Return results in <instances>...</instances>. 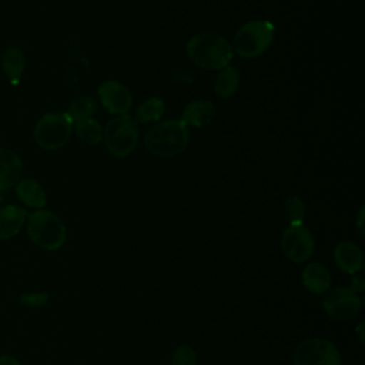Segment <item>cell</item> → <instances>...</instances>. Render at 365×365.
Segmentation results:
<instances>
[{
  "label": "cell",
  "mask_w": 365,
  "mask_h": 365,
  "mask_svg": "<svg viewBox=\"0 0 365 365\" xmlns=\"http://www.w3.org/2000/svg\"><path fill=\"white\" fill-rule=\"evenodd\" d=\"M188 58L205 70H221L232 60L231 43L221 34L204 31L192 36L185 47Z\"/></svg>",
  "instance_id": "cell-1"
},
{
  "label": "cell",
  "mask_w": 365,
  "mask_h": 365,
  "mask_svg": "<svg viewBox=\"0 0 365 365\" xmlns=\"http://www.w3.org/2000/svg\"><path fill=\"white\" fill-rule=\"evenodd\" d=\"M188 140V127L181 120H165L147 131L144 145L153 155L171 158L184 153Z\"/></svg>",
  "instance_id": "cell-2"
},
{
  "label": "cell",
  "mask_w": 365,
  "mask_h": 365,
  "mask_svg": "<svg viewBox=\"0 0 365 365\" xmlns=\"http://www.w3.org/2000/svg\"><path fill=\"white\" fill-rule=\"evenodd\" d=\"M26 230L30 241L47 251L61 248L67 237V230L63 220L57 214L44 208L34 210L27 214Z\"/></svg>",
  "instance_id": "cell-3"
},
{
  "label": "cell",
  "mask_w": 365,
  "mask_h": 365,
  "mask_svg": "<svg viewBox=\"0 0 365 365\" xmlns=\"http://www.w3.org/2000/svg\"><path fill=\"white\" fill-rule=\"evenodd\" d=\"M275 26L268 20H250L244 23L232 38V53L242 58H255L264 54L272 43Z\"/></svg>",
  "instance_id": "cell-4"
},
{
  "label": "cell",
  "mask_w": 365,
  "mask_h": 365,
  "mask_svg": "<svg viewBox=\"0 0 365 365\" xmlns=\"http://www.w3.org/2000/svg\"><path fill=\"white\" fill-rule=\"evenodd\" d=\"M73 120L67 113L51 111L41 115L34 125V141L43 150H58L64 147L73 133Z\"/></svg>",
  "instance_id": "cell-5"
},
{
  "label": "cell",
  "mask_w": 365,
  "mask_h": 365,
  "mask_svg": "<svg viewBox=\"0 0 365 365\" xmlns=\"http://www.w3.org/2000/svg\"><path fill=\"white\" fill-rule=\"evenodd\" d=\"M103 141L111 155L117 158L128 157L138 143V127L135 120L128 114L111 118L103 130Z\"/></svg>",
  "instance_id": "cell-6"
},
{
  "label": "cell",
  "mask_w": 365,
  "mask_h": 365,
  "mask_svg": "<svg viewBox=\"0 0 365 365\" xmlns=\"http://www.w3.org/2000/svg\"><path fill=\"white\" fill-rule=\"evenodd\" d=\"M292 362L294 365H341V355L331 341L308 338L294 349Z\"/></svg>",
  "instance_id": "cell-7"
},
{
  "label": "cell",
  "mask_w": 365,
  "mask_h": 365,
  "mask_svg": "<svg viewBox=\"0 0 365 365\" xmlns=\"http://www.w3.org/2000/svg\"><path fill=\"white\" fill-rule=\"evenodd\" d=\"M322 307L328 317L336 321H349L361 311L362 299L349 287H334L324 295Z\"/></svg>",
  "instance_id": "cell-8"
},
{
  "label": "cell",
  "mask_w": 365,
  "mask_h": 365,
  "mask_svg": "<svg viewBox=\"0 0 365 365\" xmlns=\"http://www.w3.org/2000/svg\"><path fill=\"white\" fill-rule=\"evenodd\" d=\"M314 245V237L304 224L288 225L282 232L281 250L291 262L301 264L308 261Z\"/></svg>",
  "instance_id": "cell-9"
},
{
  "label": "cell",
  "mask_w": 365,
  "mask_h": 365,
  "mask_svg": "<svg viewBox=\"0 0 365 365\" xmlns=\"http://www.w3.org/2000/svg\"><path fill=\"white\" fill-rule=\"evenodd\" d=\"M98 97L103 107L115 115L127 114L133 106V96L127 86L117 80H106L98 86Z\"/></svg>",
  "instance_id": "cell-10"
},
{
  "label": "cell",
  "mask_w": 365,
  "mask_h": 365,
  "mask_svg": "<svg viewBox=\"0 0 365 365\" xmlns=\"http://www.w3.org/2000/svg\"><path fill=\"white\" fill-rule=\"evenodd\" d=\"M334 261L336 267L346 274H358L364 265V254L352 241H339L334 248Z\"/></svg>",
  "instance_id": "cell-11"
},
{
  "label": "cell",
  "mask_w": 365,
  "mask_h": 365,
  "mask_svg": "<svg viewBox=\"0 0 365 365\" xmlns=\"http://www.w3.org/2000/svg\"><path fill=\"white\" fill-rule=\"evenodd\" d=\"M23 161L10 148H0V191L10 190L21 180Z\"/></svg>",
  "instance_id": "cell-12"
},
{
  "label": "cell",
  "mask_w": 365,
  "mask_h": 365,
  "mask_svg": "<svg viewBox=\"0 0 365 365\" xmlns=\"http://www.w3.org/2000/svg\"><path fill=\"white\" fill-rule=\"evenodd\" d=\"M27 220V211L19 205L0 207V241L13 238L20 232Z\"/></svg>",
  "instance_id": "cell-13"
},
{
  "label": "cell",
  "mask_w": 365,
  "mask_h": 365,
  "mask_svg": "<svg viewBox=\"0 0 365 365\" xmlns=\"http://www.w3.org/2000/svg\"><path fill=\"white\" fill-rule=\"evenodd\" d=\"M215 117V107L210 100H194L182 111L181 121L187 127H204Z\"/></svg>",
  "instance_id": "cell-14"
},
{
  "label": "cell",
  "mask_w": 365,
  "mask_h": 365,
  "mask_svg": "<svg viewBox=\"0 0 365 365\" xmlns=\"http://www.w3.org/2000/svg\"><path fill=\"white\" fill-rule=\"evenodd\" d=\"M302 285L312 294L327 292L331 287L329 269L321 262H309L302 271Z\"/></svg>",
  "instance_id": "cell-15"
},
{
  "label": "cell",
  "mask_w": 365,
  "mask_h": 365,
  "mask_svg": "<svg viewBox=\"0 0 365 365\" xmlns=\"http://www.w3.org/2000/svg\"><path fill=\"white\" fill-rule=\"evenodd\" d=\"M16 194L29 208L41 210L46 205V191L34 178H21L16 184Z\"/></svg>",
  "instance_id": "cell-16"
},
{
  "label": "cell",
  "mask_w": 365,
  "mask_h": 365,
  "mask_svg": "<svg viewBox=\"0 0 365 365\" xmlns=\"http://www.w3.org/2000/svg\"><path fill=\"white\" fill-rule=\"evenodd\" d=\"M26 67V57L19 46H9L1 54V70L3 74L11 83H17Z\"/></svg>",
  "instance_id": "cell-17"
},
{
  "label": "cell",
  "mask_w": 365,
  "mask_h": 365,
  "mask_svg": "<svg viewBox=\"0 0 365 365\" xmlns=\"http://www.w3.org/2000/svg\"><path fill=\"white\" fill-rule=\"evenodd\" d=\"M240 86V74L235 67L227 66L220 70L214 80V91L221 98L232 97Z\"/></svg>",
  "instance_id": "cell-18"
},
{
  "label": "cell",
  "mask_w": 365,
  "mask_h": 365,
  "mask_svg": "<svg viewBox=\"0 0 365 365\" xmlns=\"http://www.w3.org/2000/svg\"><path fill=\"white\" fill-rule=\"evenodd\" d=\"M165 106L164 101L158 97H151L144 100L135 111V123L141 124H150L158 121L164 114Z\"/></svg>",
  "instance_id": "cell-19"
},
{
  "label": "cell",
  "mask_w": 365,
  "mask_h": 365,
  "mask_svg": "<svg viewBox=\"0 0 365 365\" xmlns=\"http://www.w3.org/2000/svg\"><path fill=\"white\" fill-rule=\"evenodd\" d=\"M73 131L76 133L77 138L87 145H96L103 140V128L100 123L94 118L74 123Z\"/></svg>",
  "instance_id": "cell-20"
},
{
  "label": "cell",
  "mask_w": 365,
  "mask_h": 365,
  "mask_svg": "<svg viewBox=\"0 0 365 365\" xmlns=\"http://www.w3.org/2000/svg\"><path fill=\"white\" fill-rule=\"evenodd\" d=\"M97 111V101L90 96H80L76 97L66 111L73 123H78L87 118H93L94 113Z\"/></svg>",
  "instance_id": "cell-21"
},
{
  "label": "cell",
  "mask_w": 365,
  "mask_h": 365,
  "mask_svg": "<svg viewBox=\"0 0 365 365\" xmlns=\"http://www.w3.org/2000/svg\"><path fill=\"white\" fill-rule=\"evenodd\" d=\"M284 212H285L287 220L289 221V225L302 224V221L305 218V212H307L305 202L297 194L288 195L284 202Z\"/></svg>",
  "instance_id": "cell-22"
},
{
  "label": "cell",
  "mask_w": 365,
  "mask_h": 365,
  "mask_svg": "<svg viewBox=\"0 0 365 365\" xmlns=\"http://www.w3.org/2000/svg\"><path fill=\"white\" fill-rule=\"evenodd\" d=\"M171 365H197L195 351L188 345H180L171 355Z\"/></svg>",
  "instance_id": "cell-23"
},
{
  "label": "cell",
  "mask_w": 365,
  "mask_h": 365,
  "mask_svg": "<svg viewBox=\"0 0 365 365\" xmlns=\"http://www.w3.org/2000/svg\"><path fill=\"white\" fill-rule=\"evenodd\" d=\"M20 304L24 307L30 308H38L43 307L48 301V294L47 292H30V294H21L19 297Z\"/></svg>",
  "instance_id": "cell-24"
},
{
  "label": "cell",
  "mask_w": 365,
  "mask_h": 365,
  "mask_svg": "<svg viewBox=\"0 0 365 365\" xmlns=\"http://www.w3.org/2000/svg\"><path fill=\"white\" fill-rule=\"evenodd\" d=\"M349 288H352L355 292H361V291H364V278H362V275L361 274H354V279H352V287H349Z\"/></svg>",
  "instance_id": "cell-25"
},
{
  "label": "cell",
  "mask_w": 365,
  "mask_h": 365,
  "mask_svg": "<svg viewBox=\"0 0 365 365\" xmlns=\"http://www.w3.org/2000/svg\"><path fill=\"white\" fill-rule=\"evenodd\" d=\"M0 365H21V364L9 354H0Z\"/></svg>",
  "instance_id": "cell-26"
},
{
  "label": "cell",
  "mask_w": 365,
  "mask_h": 365,
  "mask_svg": "<svg viewBox=\"0 0 365 365\" xmlns=\"http://www.w3.org/2000/svg\"><path fill=\"white\" fill-rule=\"evenodd\" d=\"M356 228L359 235H364V207H361L359 212H358V218H356Z\"/></svg>",
  "instance_id": "cell-27"
},
{
  "label": "cell",
  "mask_w": 365,
  "mask_h": 365,
  "mask_svg": "<svg viewBox=\"0 0 365 365\" xmlns=\"http://www.w3.org/2000/svg\"><path fill=\"white\" fill-rule=\"evenodd\" d=\"M355 331H356V335H358V339H359V344L364 346V341H365V338H364V321H361L358 325H356V328H355Z\"/></svg>",
  "instance_id": "cell-28"
}]
</instances>
